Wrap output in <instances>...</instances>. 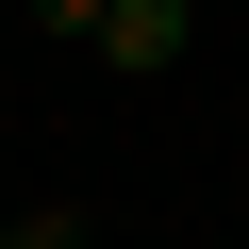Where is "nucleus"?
Masks as SVG:
<instances>
[{
	"mask_svg": "<svg viewBox=\"0 0 249 249\" xmlns=\"http://www.w3.org/2000/svg\"><path fill=\"white\" fill-rule=\"evenodd\" d=\"M199 50V0H100V67H183Z\"/></svg>",
	"mask_w": 249,
	"mask_h": 249,
	"instance_id": "f257e3e1",
	"label": "nucleus"
},
{
	"mask_svg": "<svg viewBox=\"0 0 249 249\" xmlns=\"http://www.w3.org/2000/svg\"><path fill=\"white\" fill-rule=\"evenodd\" d=\"M0 249H83V199H34V216H0Z\"/></svg>",
	"mask_w": 249,
	"mask_h": 249,
	"instance_id": "f03ea898",
	"label": "nucleus"
},
{
	"mask_svg": "<svg viewBox=\"0 0 249 249\" xmlns=\"http://www.w3.org/2000/svg\"><path fill=\"white\" fill-rule=\"evenodd\" d=\"M34 17H50V34H83V50H100V0H34Z\"/></svg>",
	"mask_w": 249,
	"mask_h": 249,
	"instance_id": "7ed1b4c3",
	"label": "nucleus"
}]
</instances>
